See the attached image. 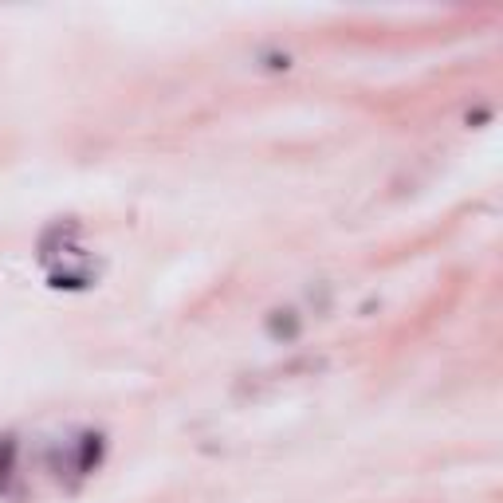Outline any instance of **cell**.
Listing matches in <instances>:
<instances>
[{"label":"cell","instance_id":"1","mask_svg":"<svg viewBox=\"0 0 503 503\" xmlns=\"http://www.w3.org/2000/svg\"><path fill=\"white\" fill-rule=\"evenodd\" d=\"M99 460H103V437L99 433H83L79 445H75V472L87 476V472L99 468Z\"/></svg>","mask_w":503,"mask_h":503},{"label":"cell","instance_id":"2","mask_svg":"<svg viewBox=\"0 0 503 503\" xmlns=\"http://www.w3.org/2000/svg\"><path fill=\"white\" fill-rule=\"evenodd\" d=\"M299 330H303V322H299L295 311H271L268 334L275 342H291V339H299Z\"/></svg>","mask_w":503,"mask_h":503},{"label":"cell","instance_id":"3","mask_svg":"<svg viewBox=\"0 0 503 503\" xmlns=\"http://www.w3.org/2000/svg\"><path fill=\"white\" fill-rule=\"evenodd\" d=\"M12 468H16V440L0 437V492H5L12 480Z\"/></svg>","mask_w":503,"mask_h":503}]
</instances>
